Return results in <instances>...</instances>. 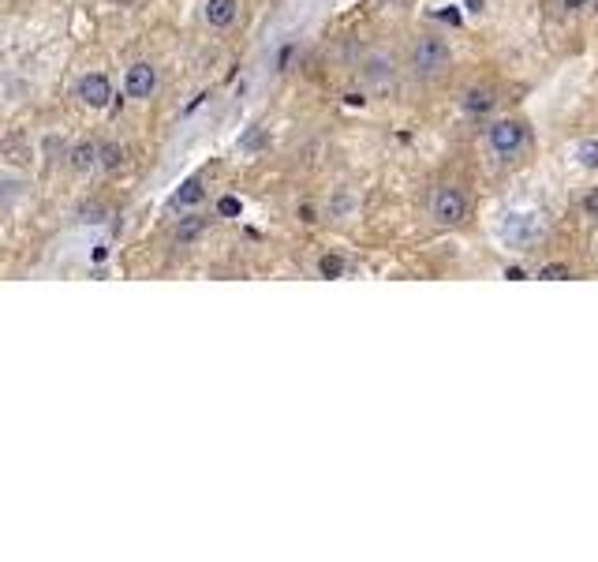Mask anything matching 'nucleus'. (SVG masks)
Segmentation results:
<instances>
[{
    "label": "nucleus",
    "mask_w": 598,
    "mask_h": 562,
    "mask_svg": "<svg viewBox=\"0 0 598 562\" xmlns=\"http://www.w3.org/2000/svg\"><path fill=\"white\" fill-rule=\"evenodd\" d=\"M408 65H412V72L419 79H438L448 65H453V53H448V46L441 38L423 34V38H415V46L408 53Z\"/></svg>",
    "instance_id": "f257e3e1"
},
{
    "label": "nucleus",
    "mask_w": 598,
    "mask_h": 562,
    "mask_svg": "<svg viewBox=\"0 0 598 562\" xmlns=\"http://www.w3.org/2000/svg\"><path fill=\"white\" fill-rule=\"evenodd\" d=\"M467 218V195L460 192L457 184H445L438 187V195H434V221L445 225V229H453Z\"/></svg>",
    "instance_id": "f03ea898"
},
{
    "label": "nucleus",
    "mask_w": 598,
    "mask_h": 562,
    "mask_svg": "<svg viewBox=\"0 0 598 562\" xmlns=\"http://www.w3.org/2000/svg\"><path fill=\"white\" fill-rule=\"evenodd\" d=\"M524 124L520 120H498V124H490V147H494V154L501 158H517L524 151Z\"/></svg>",
    "instance_id": "7ed1b4c3"
},
{
    "label": "nucleus",
    "mask_w": 598,
    "mask_h": 562,
    "mask_svg": "<svg viewBox=\"0 0 598 562\" xmlns=\"http://www.w3.org/2000/svg\"><path fill=\"white\" fill-rule=\"evenodd\" d=\"M75 98L82 101L87 109H105L113 101V82L105 79L101 72H90V75H82L75 82Z\"/></svg>",
    "instance_id": "20e7f679"
},
{
    "label": "nucleus",
    "mask_w": 598,
    "mask_h": 562,
    "mask_svg": "<svg viewBox=\"0 0 598 562\" xmlns=\"http://www.w3.org/2000/svg\"><path fill=\"white\" fill-rule=\"evenodd\" d=\"M154 91H158V68H154V65L139 60V65H132V68L124 72V94H127V98L146 101Z\"/></svg>",
    "instance_id": "39448f33"
},
{
    "label": "nucleus",
    "mask_w": 598,
    "mask_h": 562,
    "mask_svg": "<svg viewBox=\"0 0 598 562\" xmlns=\"http://www.w3.org/2000/svg\"><path fill=\"white\" fill-rule=\"evenodd\" d=\"M363 79H367V91H374V94H389L393 79H397L393 60H389L386 53L367 56V65H363Z\"/></svg>",
    "instance_id": "423d86ee"
},
{
    "label": "nucleus",
    "mask_w": 598,
    "mask_h": 562,
    "mask_svg": "<svg viewBox=\"0 0 598 562\" xmlns=\"http://www.w3.org/2000/svg\"><path fill=\"white\" fill-rule=\"evenodd\" d=\"M236 15H240V0H206V23L213 30H225L236 23Z\"/></svg>",
    "instance_id": "0eeeda50"
},
{
    "label": "nucleus",
    "mask_w": 598,
    "mask_h": 562,
    "mask_svg": "<svg viewBox=\"0 0 598 562\" xmlns=\"http://www.w3.org/2000/svg\"><path fill=\"white\" fill-rule=\"evenodd\" d=\"M494 106H498V94L490 91V87H472V91L464 94V101H460V109H464L467 117H486Z\"/></svg>",
    "instance_id": "6e6552de"
},
{
    "label": "nucleus",
    "mask_w": 598,
    "mask_h": 562,
    "mask_svg": "<svg viewBox=\"0 0 598 562\" xmlns=\"http://www.w3.org/2000/svg\"><path fill=\"white\" fill-rule=\"evenodd\" d=\"M68 158H72V169H75V173H90L94 165L101 161V143L82 139V143H75V147H72Z\"/></svg>",
    "instance_id": "1a4fd4ad"
},
{
    "label": "nucleus",
    "mask_w": 598,
    "mask_h": 562,
    "mask_svg": "<svg viewBox=\"0 0 598 562\" xmlns=\"http://www.w3.org/2000/svg\"><path fill=\"white\" fill-rule=\"evenodd\" d=\"M206 199V187L199 177H187L180 187H176V195H173V206H199Z\"/></svg>",
    "instance_id": "9d476101"
},
{
    "label": "nucleus",
    "mask_w": 598,
    "mask_h": 562,
    "mask_svg": "<svg viewBox=\"0 0 598 562\" xmlns=\"http://www.w3.org/2000/svg\"><path fill=\"white\" fill-rule=\"evenodd\" d=\"M576 165L580 169H598V139H584L576 147Z\"/></svg>",
    "instance_id": "9b49d317"
},
{
    "label": "nucleus",
    "mask_w": 598,
    "mask_h": 562,
    "mask_svg": "<svg viewBox=\"0 0 598 562\" xmlns=\"http://www.w3.org/2000/svg\"><path fill=\"white\" fill-rule=\"evenodd\" d=\"M101 169H109V173H116L120 165H124V147L120 143H101Z\"/></svg>",
    "instance_id": "f8f14e48"
},
{
    "label": "nucleus",
    "mask_w": 598,
    "mask_h": 562,
    "mask_svg": "<svg viewBox=\"0 0 598 562\" xmlns=\"http://www.w3.org/2000/svg\"><path fill=\"white\" fill-rule=\"evenodd\" d=\"M202 229H206L202 218H184V221L176 225V244H191V240H195V237L202 233Z\"/></svg>",
    "instance_id": "ddd939ff"
},
{
    "label": "nucleus",
    "mask_w": 598,
    "mask_h": 562,
    "mask_svg": "<svg viewBox=\"0 0 598 562\" xmlns=\"http://www.w3.org/2000/svg\"><path fill=\"white\" fill-rule=\"evenodd\" d=\"M318 274H322V278H345V259H340V255H322V259H318Z\"/></svg>",
    "instance_id": "4468645a"
},
{
    "label": "nucleus",
    "mask_w": 598,
    "mask_h": 562,
    "mask_svg": "<svg viewBox=\"0 0 598 562\" xmlns=\"http://www.w3.org/2000/svg\"><path fill=\"white\" fill-rule=\"evenodd\" d=\"M539 278H546V281H568V278H572V266H565V263H546V266L539 270Z\"/></svg>",
    "instance_id": "2eb2a0df"
},
{
    "label": "nucleus",
    "mask_w": 598,
    "mask_h": 562,
    "mask_svg": "<svg viewBox=\"0 0 598 562\" xmlns=\"http://www.w3.org/2000/svg\"><path fill=\"white\" fill-rule=\"evenodd\" d=\"M218 214H221V218H240V214H243V203H240L236 195H225V199L218 203Z\"/></svg>",
    "instance_id": "dca6fc26"
},
{
    "label": "nucleus",
    "mask_w": 598,
    "mask_h": 562,
    "mask_svg": "<svg viewBox=\"0 0 598 562\" xmlns=\"http://www.w3.org/2000/svg\"><path fill=\"white\" fill-rule=\"evenodd\" d=\"M580 206H584V214H587V218H598V187H591Z\"/></svg>",
    "instance_id": "f3484780"
},
{
    "label": "nucleus",
    "mask_w": 598,
    "mask_h": 562,
    "mask_svg": "<svg viewBox=\"0 0 598 562\" xmlns=\"http://www.w3.org/2000/svg\"><path fill=\"white\" fill-rule=\"evenodd\" d=\"M101 214H105V206H101V203L82 206V221H101Z\"/></svg>",
    "instance_id": "a211bd4d"
},
{
    "label": "nucleus",
    "mask_w": 598,
    "mask_h": 562,
    "mask_svg": "<svg viewBox=\"0 0 598 562\" xmlns=\"http://www.w3.org/2000/svg\"><path fill=\"white\" fill-rule=\"evenodd\" d=\"M329 206H333V214H348V211H352V199H348V195H340V199L333 195V203H329Z\"/></svg>",
    "instance_id": "6ab92c4d"
},
{
    "label": "nucleus",
    "mask_w": 598,
    "mask_h": 562,
    "mask_svg": "<svg viewBox=\"0 0 598 562\" xmlns=\"http://www.w3.org/2000/svg\"><path fill=\"white\" fill-rule=\"evenodd\" d=\"M262 143H266V135H262V132H254L251 139L243 135V143H240V147H243V151H254V147H262Z\"/></svg>",
    "instance_id": "aec40b11"
},
{
    "label": "nucleus",
    "mask_w": 598,
    "mask_h": 562,
    "mask_svg": "<svg viewBox=\"0 0 598 562\" xmlns=\"http://www.w3.org/2000/svg\"><path fill=\"white\" fill-rule=\"evenodd\" d=\"M505 278H508V281H520V278H524V270H520V266H508V270H505Z\"/></svg>",
    "instance_id": "412c9836"
},
{
    "label": "nucleus",
    "mask_w": 598,
    "mask_h": 562,
    "mask_svg": "<svg viewBox=\"0 0 598 562\" xmlns=\"http://www.w3.org/2000/svg\"><path fill=\"white\" fill-rule=\"evenodd\" d=\"M467 12H486V0H464Z\"/></svg>",
    "instance_id": "4be33fe9"
},
{
    "label": "nucleus",
    "mask_w": 598,
    "mask_h": 562,
    "mask_svg": "<svg viewBox=\"0 0 598 562\" xmlns=\"http://www.w3.org/2000/svg\"><path fill=\"white\" fill-rule=\"evenodd\" d=\"M584 4H587V0H565V8H568V12H576V8H584Z\"/></svg>",
    "instance_id": "5701e85b"
},
{
    "label": "nucleus",
    "mask_w": 598,
    "mask_h": 562,
    "mask_svg": "<svg viewBox=\"0 0 598 562\" xmlns=\"http://www.w3.org/2000/svg\"><path fill=\"white\" fill-rule=\"evenodd\" d=\"M116 4H127V0H116Z\"/></svg>",
    "instance_id": "b1692460"
}]
</instances>
